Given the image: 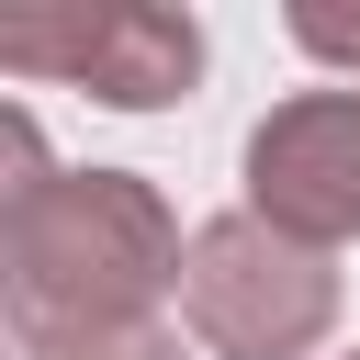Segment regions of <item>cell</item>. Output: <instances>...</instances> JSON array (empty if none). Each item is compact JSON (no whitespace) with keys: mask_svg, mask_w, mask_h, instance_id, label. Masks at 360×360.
Here are the masks:
<instances>
[{"mask_svg":"<svg viewBox=\"0 0 360 360\" xmlns=\"http://www.w3.org/2000/svg\"><path fill=\"white\" fill-rule=\"evenodd\" d=\"M180 214L158 202V180L135 169H56L34 191H11L0 214V270H11V338L68 349V338H124L158 326V292H180Z\"/></svg>","mask_w":360,"mask_h":360,"instance_id":"cell-1","label":"cell"},{"mask_svg":"<svg viewBox=\"0 0 360 360\" xmlns=\"http://www.w3.org/2000/svg\"><path fill=\"white\" fill-rule=\"evenodd\" d=\"M180 315L214 360H304L338 326V270H326V248H304L259 214H214V225H191Z\"/></svg>","mask_w":360,"mask_h":360,"instance_id":"cell-2","label":"cell"},{"mask_svg":"<svg viewBox=\"0 0 360 360\" xmlns=\"http://www.w3.org/2000/svg\"><path fill=\"white\" fill-rule=\"evenodd\" d=\"M11 79H68L112 112H158L202 79V22L158 0H68V11H11L0 22Z\"/></svg>","mask_w":360,"mask_h":360,"instance_id":"cell-3","label":"cell"},{"mask_svg":"<svg viewBox=\"0 0 360 360\" xmlns=\"http://www.w3.org/2000/svg\"><path fill=\"white\" fill-rule=\"evenodd\" d=\"M248 214L304 248L360 236V90H304L248 135Z\"/></svg>","mask_w":360,"mask_h":360,"instance_id":"cell-4","label":"cell"},{"mask_svg":"<svg viewBox=\"0 0 360 360\" xmlns=\"http://www.w3.org/2000/svg\"><path fill=\"white\" fill-rule=\"evenodd\" d=\"M34 360H191L169 326H124V338H68V349H34Z\"/></svg>","mask_w":360,"mask_h":360,"instance_id":"cell-5","label":"cell"},{"mask_svg":"<svg viewBox=\"0 0 360 360\" xmlns=\"http://www.w3.org/2000/svg\"><path fill=\"white\" fill-rule=\"evenodd\" d=\"M292 45L326 68H360V11H292Z\"/></svg>","mask_w":360,"mask_h":360,"instance_id":"cell-6","label":"cell"}]
</instances>
